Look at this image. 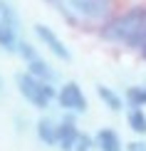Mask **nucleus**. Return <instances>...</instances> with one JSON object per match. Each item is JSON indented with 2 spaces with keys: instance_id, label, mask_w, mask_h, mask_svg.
<instances>
[{
  "instance_id": "nucleus-1",
  "label": "nucleus",
  "mask_w": 146,
  "mask_h": 151,
  "mask_svg": "<svg viewBox=\"0 0 146 151\" xmlns=\"http://www.w3.org/2000/svg\"><path fill=\"white\" fill-rule=\"evenodd\" d=\"M99 35L109 42H119V45L139 47L146 42V8L144 5H134L122 15L111 17L101 25Z\"/></svg>"
},
{
  "instance_id": "nucleus-2",
  "label": "nucleus",
  "mask_w": 146,
  "mask_h": 151,
  "mask_svg": "<svg viewBox=\"0 0 146 151\" xmlns=\"http://www.w3.org/2000/svg\"><path fill=\"white\" fill-rule=\"evenodd\" d=\"M15 84H17V92L27 99L35 109H47L50 102L57 97V89L52 87V82H45L40 77L30 72H17L15 74Z\"/></svg>"
},
{
  "instance_id": "nucleus-3",
  "label": "nucleus",
  "mask_w": 146,
  "mask_h": 151,
  "mask_svg": "<svg viewBox=\"0 0 146 151\" xmlns=\"http://www.w3.org/2000/svg\"><path fill=\"white\" fill-rule=\"evenodd\" d=\"M57 102L69 114H84L87 111V97H84V92H82V87L77 82H65L57 89Z\"/></svg>"
},
{
  "instance_id": "nucleus-4",
  "label": "nucleus",
  "mask_w": 146,
  "mask_h": 151,
  "mask_svg": "<svg viewBox=\"0 0 146 151\" xmlns=\"http://www.w3.org/2000/svg\"><path fill=\"white\" fill-rule=\"evenodd\" d=\"M67 5L84 20H106L111 12V0H67Z\"/></svg>"
},
{
  "instance_id": "nucleus-5",
  "label": "nucleus",
  "mask_w": 146,
  "mask_h": 151,
  "mask_svg": "<svg viewBox=\"0 0 146 151\" xmlns=\"http://www.w3.org/2000/svg\"><path fill=\"white\" fill-rule=\"evenodd\" d=\"M35 35L40 37V42H42V45H45L50 52L55 55V57H60V60L69 62V57H72V55H69V50L65 47V42H62L60 37L55 35V30H52V27H47V25L37 22V25H35Z\"/></svg>"
},
{
  "instance_id": "nucleus-6",
  "label": "nucleus",
  "mask_w": 146,
  "mask_h": 151,
  "mask_svg": "<svg viewBox=\"0 0 146 151\" xmlns=\"http://www.w3.org/2000/svg\"><path fill=\"white\" fill-rule=\"evenodd\" d=\"M79 139V129L77 124H74L72 116H65V122L60 124V129H57V146L62 151H74V144Z\"/></svg>"
},
{
  "instance_id": "nucleus-7",
  "label": "nucleus",
  "mask_w": 146,
  "mask_h": 151,
  "mask_svg": "<svg viewBox=\"0 0 146 151\" xmlns=\"http://www.w3.org/2000/svg\"><path fill=\"white\" fill-rule=\"evenodd\" d=\"M94 146L99 151H124L122 136L114 129H99L97 134H94Z\"/></svg>"
},
{
  "instance_id": "nucleus-8",
  "label": "nucleus",
  "mask_w": 146,
  "mask_h": 151,
  "mask_svg": "<svg viewBox=\"0 0 146 151\" xmlns=\"http://www.w3.org/2000/svg\"><path fill=\"white\" fill-rule=\"evenodd\" d=\"M35 129H37V139L45 146H57V129H60V124H55L50 116H42Z\"/></svg>"
},
{
  "instance_id": "nucleus-9",
  "label": "nucleus",
  "mask_w": 146,
  "mask_h": 151,
  "mask_svg": "<svg viewBox=\"0 0 146 151\" xmlns=\"http://www.w3.org/2000/svg\"><path fill=\"white\" fill-rule=\"evenodd\" d=\"M17 45H20L17 30L0 20V50H3V52H17Z\"/></svg>"
},
{
  "instance_id": "nucleus-10",
  "label": "nucleus",
  "mask_w": 146,
  "mask_h": 151,
  "mask_svg": "<svg viewBox=\"0 0 146 151\" xmlns=\"http://www.w3.org/2000/svg\"><path fill=\"white\" fill-rule=\"evenodd\" d=\"M97 94H99V99H101V102H104V106H109L111 111H122V109H124V99L119 97V94L114 92L111 87L97 84Z\"/></svg>"
},
{
  "instance_id": "nucleus-11",
  "label": "nucleus",
  "mask_w": 146,
  "mask_h": 151,
  "mask_svg": "<svg viewBox=\"0 0 146 151\" xmlns=\"http://www.w3.org/2000/svg\"><path fill=\"white\" fill-rule=\"evenodd\" d=\"M27 72L35 74V77H40V79H45V82H52L55 79V70L47 65L45 60H40V57H35V60L27 62Z\"/></svg>"
},
{
  "instance_id": "nucleus-12",
  "label": "nucleus",
  "mask_w": 146,
  "mask_h": 151,
  "mask_svg": "<svg viewBox=\"0 0 146 151\" xmlns=\"http://www.w3.org/2000/svg\"><path fill=\"white\" fill-rule=\"evenodd\" d=\"M126 104L131 106V109H141V106H146V84H134L129 87L124 94Z\"/></svg>"
},
{
  "instance_id": "nucleus-13",
  "label": "nucleus",
  "mask_w": 146,
  "mask_h": 151,
  "mask_svg": "<svg viewBox=\"0 0 146 151\" xmlns=\"http://www.w3.org/2000/svg\"><path fill=\"white\" fill-rule=\"evenodd\" d=\"M126 122H129V129L134 131V134L146 136V111L144 109H131L129 114H126Z\"/></svg>"
},
{
  "instance_id": "nucleus-14",
  "label": "nucleus",
  "mask_w": 146,
  "mask_h": 151,
  "mask_svg": "<svg viewBox=\"0 0 146 151\" xmlns=\"http://www.w3.org/2000/svg\"><path fill=\"white\" fill-rule=\"evenodd\" d=\"M0 17H3V22L5 25H10V27H20V17H17V12H15V8L8 3V0H3V12H0Z\"/></svg>"
},
{
  "instance_id": "nucleus-15",
  "label": "nucleus",
  "mask_w": 146,
  "mask_h": 151,
  "mask_svg": "<svg viewBox=\"0 0 146 151\" xmlns=\"http://www.w3.org/2000/svg\"><path fill=\"white\" fill-rule=\"evenodd\" d=\"M17 55H20L25 62H30V60H35V57H37L35 47L30 45V42H20V45H17Z\"/></svg>"
},
{
  "instance_id": "nucleus-16",
  "label": "nucleus",
  "mask_w": 146,
  "mask_h": 151,
  "mask_svg": "<svg viewBox=\"0 0 146 151\" xmlns=\"http://www.w3.org/2000/svg\"><path fill=\"white\" fill-rule=\"evenodd\" d=\"M92 149H94V139L87 134H79L77 144H74V151H92Z\"/></svg>"
},
{
  "instance_id": "nucleus-17",
  "label": "nucleus",
  "mask_w": 146,
  "mask_h": 151,
  "mask_svg": "<svg viewBox=\"0 0 146 151\" xmlns=\"http://www.w3.org/2000/svg\"><path fill=\"white\" fill-rule=\"evenodd\" d=\"M126 151H146V141H131V144H126Z\"/></svg>"
},
{
  "instance_id": "nucleus-18",
  "label": "nucleus",
  "mask_w": 146,
  "mask_h": 151,
  "mask_svg": "<svg viewBox=\"0 0 146 151\" xmlns=\"http://www.w3.org/2000/svg\"><path fill=\"white\" fill-rule=\"evenodd\" d=\"M0 12H3V3H0Z\"/></svg>"
},
{
  "instance_id": "nucleus-19",
  "label": "nucleus",
  "mask_w": 146,
  "mask_h": 151,
  "mask_svg": "<svg viewBox=\"0 0 146 151\" xmlns=\"http://www.w3.org/2000/svg\"><path fill=\"white\" fill-rule=\"evenodd\" d=\"M0 89H3V82H0Z\"/></svg>"
}]
</instances>
